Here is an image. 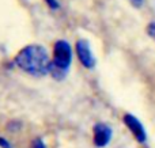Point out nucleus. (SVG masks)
I'll use <instances>...</instances> for the list:
<instances>
[{"instance_id":"obj_10","label":"nucleus","mask_w":155,"mask_h":148,"mask_svg":"<svg viewBox=\"0 0 155 148\" xmlns=\"http://www.w3.org/2000/svg\"><path fill=\"white\" fill-rule=\"evenodd\" d=\"M129 2L135 7H142V4H143V0H129Z\"/></svg>"},{"instance_id":"obj_1","label":"nucleus","mask_w":155,"mask_h":148,"mask_svg":"<svg viewBox=\"0 0 155 148\" xmlns=\"http://www.w3.org/2000/svg\"><path fill=\"white\" fill-rule=\"evenodd\" d=\"M15 64L23 72L33 76H45L49 73L51 60L46 49L41 45H27L15 56Z\"/></svg>"},{"instance_id":"obj_8","label":"nucleus","mask_w":155,"mask_h":148,"mask_svg":"<svg viewBox=\"0 0 155 148\" xmlns=\"http://www.w3.org/2000/svg\"><path fill=\"white\" fill-rule=\"evenodd\" d=\"M45 2L52 10H57V8H59V3H57V0H45Z\"/></svg>"},{"instance_id":"obj_4","label":"nucleus","mask_w":155,"mask_h":148,"mask_svg":"<svg viewBox=\"0 0 155 148\" xmlns=\"http://www.w3.org/2000/svg\"><path fill=\"white\" fill-rule=\"evenodd\" d=\"M124 122H125L127 128L131 130V133L135 136V139H136L139 143H144L147 136H146V130H144V128H143L142 122H140L136 117L132 116V114H125V116H124Z\"/></svg>"},{"instance_id":"obj_5","label":"nucleus","mask_w":155,"mask_h":148,"mask_svg":"<svg viewBox=\"0 0 155 148\" xmlns=\"http://www.w3.org/2000/svg\"><path fill=\"white\" fill-rule=\"evenodd\" d=\"M94 133V144L97 147H105L109 144L110 139H112V129L107 127L106 124H97L93 129Z\"/></svg>"},{"instance_id":"obj_7","label":"nucleus","mask_w":155,"mask_h":148,"mask_svg":"<svg viewBox=\"0 0 155 148\" xmlns=\"http://www.w3.org/2000/svg\"><path fill=\"white\" fill-rule=\"evenodd\" d=\"M31 148H45V144H44V141L41 139H35L31 144Z\"/></svg>"},{"instance_id":"obj_2","label":"nucleus","mask_w":155,"mask_h":148,"mask_svg":"<svg viewBox=\"0 0 155 148\" xmlns=\"http://www.w3.org/2000/svg\"><path fill=\"white\" fill-rule=\"evenodd\" d=\"M71 61H72V50L70 43L64 40H59L53 46V59L51 61L49 73L56 80H61L67 75Z\"/></svg>"},{"instance_id":"obj_6","label":"nucleus","mask_w":155,"mask_h":148,"mask_svg":"<svg viewBox=\"0 0 155 148\" xmlns=\"http://www.w3.org/2000/svg\"><path fill=\"white\" fill-rule=\"evenodd\" d=\"M147 33H148V35H150V37L155 41V22H151V23H148Z\"/></svg>"},{"instance_id":"obj_9","label":"nucleus","mask_w":155,"mask_h":148,"mask_svg":"<svg viewBox=\"0 0 155 148\" xmlns=\"http://www.w3.org/2000/svg\"><path fill=\"white\" fill-rule=\"evenodd\" d=\"M0 148H11V146L7 140H4V139L0 137Z\"/></svg>"},{"instance_id":"obj_3","label":"nucleus","mask_w":155,"mask_h":148,"mask_svg":"<svg viewBox=\"0 0 155 148\" xmlns=\"http://www.w3.org/2000/svg\"><path fill=\"white\" fill-rule=\"evenodd\" d=\"M75 49H76L78 59H79V61L82 63V65H84V67L88 68V69L94 68V65H95V59H94L93 53H91L90 43H88L86 40H78Z\"/></svg>"}]
</instances>
